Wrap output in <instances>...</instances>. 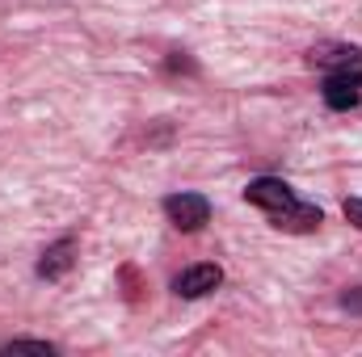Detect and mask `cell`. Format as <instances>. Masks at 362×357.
Masks as SVG:
<instances>
[{"mask_svg": "<svg viewBox=\"0 0 362 357\" xmlns=\"http://www.w3.org/2000/svg\"><path fill=\"white\" fill-rule=\"evenodd\" d=\"M325 223V210L320 206H312V202H295L286 214H278L274 219V227L278 231H295V236H308V231H316Z\"/></svg>", "mask_w": 362, "mask_h": 357, "instance_id": "6", "label": "cell"}, {"mask_svg": "<svg viewBox=\"0 0 362 357\" xmlns=\"http://www.w3.org/2000/svg\"><path fill=\"white\" fill-rule=\"evenodd\" d=\"M341 303H346V307H354V311H362V290H346V294H341Z\"/></svg>", "mask_w": 362, "mask_h": 357, "instance_id": "10", "label": "cell"}, {"mask_svg": "<svg viewBox=\"0 0 362 357\" xmlns=\"http://www.w3.org/2000/svg\"><path fill=\"white\" fill-rule=\"evenodd\" d=\"M8 349H13V353H42V357L55 353V345H47V341H13Z\"/></svg>", "mask_w": 362, "mask_h": 357, "instance_id": "8", "label": "cell"}, {"mask_svg": "<svg viewBox=\"0 0 362 357\" xmlns=\"http://www.w3.org/2000/svg\"><path fill=\"white\" fill-rule=\"evenodd\" d=\"M245 202H253L257 210H266L270 214V223L278 219V214H286L299 198L291 193V185L286 181H278V177H257V181H249V189H245Z\"/></svg>", "mask_w": 362, "mask_h": 357, "instance_id": "1", "label": "cell"}, {"mask_svg": "<svg viewBox=\"0 0 362 357\" xmlns=\"http://www.w3.org/2000/svg\"><path fill=\"white\" fill-rule=\"evenodd\" d=\"M320 92H325V105L329 109H354V105H362V68L329 72Z\"/></svg>", "mask_w": 362, "mask_h": 357, "instance_id": "3", "label": "cell"}, {"mask_svg": "<svg viewBox=\"0 0 362 357\" xmlns=\"http://www.w3.org/2000/svg\"><path fill=\"white\" fill-rule=\"evenodd\" d=\"M308 63L320 72H346V68H362V51L346 42H320L308 51Z\"/></svg>", "mask_w": 362, "mask_h": 357, "instance_id": "5", "label": "cell"}, {"mask_svg": "<svg viewBox=\"0 0 362 357\" xmlns=\"http://www.w3.org/2000/svg\"><path fill=\"white\" fill-rule=\"evenodd\" d=\"M219 282H223V269L219 265H189L173 277V294L177 298H202V294L219 290Z\"/></svg>", "mask_w": 362, "mask_h": 357, "instance_id": "4", "label": "cell"}, {"mask_svg": "<svg viewBox=\"0 0 362 357\" xmlns=\"http://www.w3.org/2000/svg\"><path fill=\"white\" fill-rule=\"evenodd\" d=\"M72 253H76V244H72V240L51 244V248L42 253V261H38V273H42V277H64V273L72 269V261H76Z\"/></svg>", "mask_w": 362, "mask_h": 357, "instance_id": "7", "label": "cell"}, {"mask_svg": "<svg viewBox=\"0 0 362 357\" xmlns=\"http://www.w3.org/2000/svg\"><path fill=\"white\" fill-rule=\"evenodd\" d=\"M165 214L177 231H198L211 219V202L202 193H169L165 198Z\"/></svg>", "mask_w": 362, "mask_h": 357, "instance_id": "2", "label": "cell"}, {"mask_svg": "<svg viewBox=\"0 0 362 357\" xmlns=\"http://www.w3.org/2000/svg\"><path fill=\"white\" fill-rule=\"evenodd\" d=\"M341 210H346V219L362 231V198H346V206H341Z\"/></svg>", "mask_w": 362, "mask_h": 357, "instance_id": "9", "label": "cell"}]
</instances>
